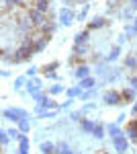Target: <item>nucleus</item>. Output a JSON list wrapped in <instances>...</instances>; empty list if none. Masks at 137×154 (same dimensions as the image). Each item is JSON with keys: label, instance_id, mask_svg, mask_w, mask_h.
<instances>
[{"label": "nucleus", "instance_id": "f03ea898", "mask_svg": "<svg viewBox=\"0 0 137 154\" xmlns=\"http://www.w3.org/2000/svg\"><path fill=\"white\" fill-rule=\"evenodd\" d=\"M111 140H113L115 152L117 154H127V150H129V138L125 136V131H123L121 136H117V138H111Z\"/></svg>", "mask_w": 137, "mask_h": 154}, {"label": "nucleus", "instance_id": "79ce46f5", "mask_svg": "<svg viewBox=\"0 0 137 154\" xmlns=\"http://www.w3.org/2000/svg\"><path fill=\"white\" fill-rule=\"evenodd\" d=\"M70 107H72V99H68V101L61 105V109H70Z\"/></svg>", "mask_w": 137, "mask_h": 154}, {"label": "nucleus", "instance_id": "1a4fd4ad", "mask_svg": "<svg viewBox=\"0 0 137 154\" xmlns=\"http://www.w3.org/2000/svg\"><path fill=\"white\" fill-rule=\"evenodd\" d=\"M88 39H90V29L80 31V33H76V37H74V45H86Z\"/></svg>", "mask_w": 137, "mask_h": 154}, {"label": "nucleus", "instance_id": "cd10ccee", "mask_svg": "<svg viewBox=\"0 0 137 154\" xmlns=\"http://www.w3.org/2000/svg\"><path fill=\"white\" fill-rule=\"evenodd\" d=\"M125 66L131 68V70H137V56H129V58L125 60Z\"/></svg>", "mask_w": 137, "mask_h": 154}, {"label": "nucleus", "instance_id": "b1692460", "mask_svg": "<svg viewBox=\"0 0 137 154\" xmlns=\"http://www.w3.org/2000/svg\"><path fill=\"white\" fill-rule=\"evenodd\" d=\"M84 91H82L80 86H74V88H66V95H68V99H76V97H80Z\"/></svg>", "mask_w": 137, "mask_h": 154}, {"label": "nucleus", "instance_id": "412c9836", "mask_svg": "<svg viewBox=\"0 0 137 154\" xmlns=\"http://www.w3.org/2000/svg\"><path fill=\"white\" fill-rule=\"evenodd\" d=\"M106 134H109L111 138H117V136H121L123 131H121V128H119V123L115 121V123H111V125H106Z\"/></svg>", "mask_w": 137, "mask_h": 154}, {"label": "nucleus", "instance_id": "7c9ffc66", "mask_svg": "<svg viewBox=\"0 0 137 154\" xmlns=\"http://www.w3.org/2000/svg\"><path fill=\"white\" fill-rule=\"evenodd\" d=\"M86 14H88V4H84V6H82V11L76 14V19H78V21H84V19H86Z\"/></svg>", "mask_w": 137, "mask_h": 154}, {"label": "nucleus", "instance_id": "c756f323", "mask_svg": "<svg viewBox=\"0 0 137 154\" xmlns=\"http://www.w3.org/2000/svg\"><path fill=\"white\" fill-rule=\"evenodd\" d=\"M86 51H88V48H86V45H74V56H78V58H82Z\"/></svg>", "mask_w": 137, "mask_h": 154}, {"label": "nucleus", "instance_id": "393cba45", "mask_svg": "<svg viewBox=\"0 0 137 154\" xmlns=\"http://www.w3.org/2000/svg\"><path fill=\"white\" fill-rule=\"evenodd\" d=\"M55 154H76V152H72V150H70V146L66 142H59V144H57Z\"/></svg>", "mask_w": 137, "mask_h": 154}, {"label": "nucleus", "instance_id": "c85d7f7f", "mask_svg": "<svg viewBox=\"0 0 137 154\" xmlns=\"http://www.w3.org/2000/svg\"><path fill=\"white\" fill-rule=\"evenodd\" d=\"M8 142H10V136H8V131L2 130V131H0V144L6 148V146H8Z\"/></svg>", "mask_w": 137, "mask_h": 154}, {"label": "nucleus", "instance_id": "a18cd8bd", "mask_svg": "<svg viewBox=\"0 0 137 154\" xmlns=\"http://www.w3.org/2000/svg\"><path fill=\"white\" fill-rule=\"evenodd\" d=\"M133 29H135V31H137V17H135V19H133Z\"/></svg>", "mask_w": 137, "mask_h": 154}, {"label": "nucleus", "instance_id": "c03bdc74", "mask_svg": "<svg viewBox=\"0 0 137 154\" xmlns=\"http://www.w3.org/2000/svg\"><path fill=\"white\" fill-rule=\"evenodd\" d=\"M125 117H127L125 113H123V115H119V119H117V123H119V125H121V123H123V121H125Z\"/></svg>", "mask_w": 137, "mask_h": 154}, {"label": "nucleus", "instance_id": "a211bd4d", "mask_svg": "<svg viewBox=\"0 0 137 154\" xmlns=\"http://www.w3.org/2000/svg\"><path fill=\"white\" fill-rule=\"evenodd\" d=\"M19 6H23V0H4V12L16 11Z\"/></svg>", "mask_w": 137, "mask_h": 154}, {"label": "nucleus", "instance_id": "58836bf2", "mask_svg": "<svg viewBox=\"0 0 137 154\" xmlns=\"http://www.w3.org/2000/svg\"><path fill=\"white\" fill-rule=\"evenodd\" d=\"M94 107H96V105H94V103H88V105H84V107H82V111L86 113V111H92Z\"/></svg>", "mask_w": 137, "mask_h": 154}, {"label": "nucleus", "instance_id": "423d86ee", "mask_svg": "<svg viewBox=\"0 0 137 154\" xmlns=\"http://www.w3.org/2000/svg\"><path fill=\"white\" fill-rule=\"evenodd\" d=\"M55 109H57V103L51 99V97H47L43 103H37V107H35V113H37V115H41L43 111H55Z\"/></svg>", "mask_w": 137, "mask_h": 154}, {"label": "nucleus", "instance_id": "72a5a7b5", "mask_svg": "<svg viewBox=\"0 0 137 154\" xmlns=\"http://www.w3.org/2000/svg\"><path fill=\"white\" fill-rule=\"evenodd\" d=\"M94 95H96V88H92V91H84V93L80 95V99H84V101H86V99H92Z\"/></svg>", "mask_w": 137, "mask_h": 154}, {"label": "nucleus", "instance_id": "f704fd0d", "mask_svg": "<svg viewBox=\"0 0 137 154\" xmlns=\"http://www.w3.org/2000/svg\"><path fill=\"white\" fill-rule=\"evenodd\" d=\"M135 33H137V31L133 29V25H127V27H125V37H133Z\"/></svg>", "mask_w": 137, "mask_h": 154}, {"label": "nucleus", "instance_id": "9b49d317", "mask_svg": "<svg viewBox=\"0 0 137 154\" xmlns=\"http://www.w3.org/2000/svg\"><path fill=\"white\" fill-rule=\"evenodd\" d=\"M125 136L131 140V142H137V121L135 119L129 121V125H127V130H125Z\"/></svg>", "mask_w": 137, "mask_h": 154}, {"label": "nucleus", "instance_id": "5701e85b", "mask_svg": "<svg viewBox=\"0 0 137 154\" xmlns=\"http://www.w3.org/2000/svg\"><path fill=\"white\" fill-rule=\"evenodd\" d=\"M121 56V45H115L111 51H109V56H106V64H111V62H115V60Z\"/></svg>", "mask_w": 137, "mask_h": 154}, {"label": "nucleus", "instance_id": "ea45409f", "mask_svg": "<svg viewBox=\"0 0 137 154\" xmlns=\"http://www.w3.org/2000/svg\"><path fill=\"white\" fill-rule=\"evenodd\" d=\"M129 84H131L133 88H137V76H135V74H133V76L129 78Z\"/></svg>", "mask_w": 137, "mask_h": 154}, {"label": "nucleus", "instance_id": "f8f14e48", "mask_svg": "<svg viewBox=\"0 0 137 154\" xmlns=\"http://www.w3.org/2000/svg\"><path fill=\"white\" fill-rule=\"evenodd\" d=\"M41 86H43V82L39 78H33L27 82V91H29V95H35V93H41Z\"/></svg>", "mask_w": 137, "mask_h": 154}, {"label": "nucleus", "instance_id": "09e8293b", "mask_svg": "<svg viewBox=\"0 0 137 154\" xmlns=\"http://www.w3.org/2000/svg\"><path fill=\"white\" fill-rule=\"evenodd\" d=\"M133 119H135V121H137V117H133Z\"/></svg>", "mask_w": 137, "mask_h": 154}, {"label": "nucleus", "instance_id": "a19ab883", "mask_svg": "<svg viewBox=\"0 0 137 154\" xmlns=\"http://www.w3.org/2000/svg\"><path fill=\"white\" fill-rule=\"evenodd\" d=\"M123 17H125V19H131V8H125V11H123Z\"/></svg>", "mask_w": 137, "mask_h": 154}, {"label": "nucleus", "instance_id": "6e6552de", "mask_svg": "<svg viewBox=\"0 0 137 154\" xmlns=\"http://www.w3.org/2000/svg\"><path fill=\"white\" fill-rule=\"evenodd\" d=\"M57 68H59V62H51V64L43 66L41 70H43V76H45V78H57V74H55Z\"/></svg>", "mask_w": 137, "mask_h": 154}, {"label": "nucleus", "instance_id": "f3484780", "mask_svg": "<svg viewBox=\"0 0 137 154\" xmlns=\"http://www.w3.org/2000/svg\"><path fill=\"white\" fill-rule=\"evenodd\" d=\"M103 27H106V19L104 17H94L90 21V25H88V29H103Z\"/></svg>", "mask_w": 137, "mask_h": 154}, {"label": "nucleus", "instance_id": "473e14b6", "mask_svg": "<svg viewBox=\"0 0 137 154\" xmlns=\"http://www.w3.org/2000/svg\"><path fill=\"white\" fill-rule=\"evenodd\" d=\"M70 119H72V121H78V119H84V111H74V113H72V115H70Z\"/></svg>", "mask_w": 137, "mask_h": 154}, {"label": "nucleus", "instance_id": "9d476101", "mask_svg": "<svg viewBox=\"0 0 137 154\" xmlns=\"http://www.w3.org/2000/svg\"><path fill=\"white\" fill-rule=\"evenodd\" d=\"M74 76H76L78 80H84V78H88V76H90V68H88L86 64H80V66H76Z\"/></svg>", "mask_w": 137, "mask_h": 154}, {"label": "nucleus", "instance_id": "39448f33", "mask_svg": "<svg viewBox=\"0 0 137 154\" xmlns=\"http://www.w3.org/2000/svg\"><path fill=\"white\" fill-rule=\"evenodd\" d=\"M29 19H31V25H33L35 29H41L43 27V23H45L47 19H45V12H39V11H35V8H29Z\"/></svg>", "mask_w": 137, "mask_h": 154}, {"label": "nucleus", "instance_id": "4c0bfd02", "mask_svg": "<svg viewBox=\"0 0 137 154\" xmlns=\"http://www.w3.org/2000/svg\"><path fill=\"white\" fill-rule=\"evenodd\" d=\"M25 78H16V80H14V88H21V86H25Z\"/></svg>", "mask_w": 137, "mask_h": 154}, {"label": "nucleus", "instance_id": "bb28decb", "mask_svg": "<svg viewBox=\"0 0 137 154\" xmlns=\"http://www.w3.org/2000/svg\"><path fill=\"white\" fill-rule=\"evenodd\" d=\"M64 93V86L61 84H53V86H49V97H57Z\"/></svg>", "mask_w": 137, "mask_h": 154}, {"label": "nucleus", "instance_id": "20e7f679", "mask_svg": "<svg viewBox=\"0 0 137 154\" xmlns=\"http://www.w3.org/2000/svg\"><path fill=\"white\" fill-rule=\"evenodd\" d=\"M74 19H76V14H74V11H72L70 6H64L61 11L57 12V23L59 25H66V27H68V25H72Z\"/></svg>", "mask_w": 137, "mask_h": 154}, {"label": "nucleus", "instance_id": "4be33fe9", "mask_svg": "<svg viewBox=\"0 0 137 154\" xmlns=\"http://www.w3.org/2000/svg\"><path fill=\"white\" fill-rule=\"evenodd\" d=\"M121 97H123V103H129V101H133V99H135V88H133V86L125 88V91L121 93Z\"/></svg>", "mask_w": 137, "mask_h": 154}, {"label": "nucleus", "instance_id": "c9c22d12", "mask_svg": "<svg viewBox=\"0 0 137 154\" xmlns=\"http://www.w3.org/2000/svg\"><path fill=\"white\" fill-rule=\"evenodd\" d=\"M37 68H35V66H31V68H29V70H27V76H29V78H35V76H37Z\"/></svg>", "mask_w": 137, "mask_h": 154}, {"label": "nucleus", "instance_id": "e433bc0d", "mask_svg": "<svg viewBox=\"0 0 137 154\" xmlns=\"http://www.w3.org/2000/svg\"><path fill=\"white\" fill-rule=\"evenodd\" d=\"M6 131H8V136L12 140H19V136H21V131H16V130H6Z\"/></svg>", "mask_w": 137, "mask_h": 154}, {"label": "nucleus", "instance_id": "ddd939ff", "mask_svg": "<svg viewBox=\"0 0 137 154\" xmlns=\"http://www.w3.org/2000/svg\"><path fill=\"white\" fill-rule=\"evenodd\" d=\"M55 29H57V25H55V23H51V21H45V23H43V27L39 29V33H41V35L51 37L53 33H55Z\"/></svg>", "mask_w": 137, "mask_h": 154}, {"label": "nucleus", "instance_id": "4468645a", "mask_svg": "<svg viewBox=\"0 0 137 154\" xmlns=\"http://www.w3.org/2000/svg\"><path fill=\"white\" fill-rule=\"evenodd\" d=\"M31 8H35V11H39V12H45L51 8V4H49V0H33V6Z\"/></svg>", "mask_w": 137, "mask_h": 154}, {"label": "nucleus", "instance_id": "a878e982", "mask_svg": "<svg viewBox=\"0 0 137 154\" xmlns=\"http://www.w3.org/2000/svg\"><path fill=\"white\" fill-rule=\"evenodd\" d=\"M16 125H19V131H21V134H27V131L31 130V123H29V119H21Z\"/></svg>", "mask_w": 137, "mask_h": 154}, {"label": "nucleus", "instance_id": "8fccbe9b", "mask_svg": "<svg viewBox=\"0 0 137 154\" xmlns=\"http://www.w3.org/2000/svg\"><path fill=\"white\" fill-rule=\"evenodd\" d=\"M74 2H76V0H74Z\"/></svg>", "mask_w": 137, "mask_h": 154}, {"label": "nucleus", "instance_id": "37998d69", "mask_svg": "<svg viewBox=\"0 0 137 154\" xmlns=\"http://www.w3.org/2000/svg\"><path fill=\"white\" fill-rule=\"evenodd\" d=\"M131 115H133V117H137V101H135V105L131 107Z\"/></svg>", "mask_w": 137, "mask_h": 154}, {"label": "nucleus", "instance_id": "aec40b11", "mask_svg": "<svg viewBox=\"0 0 137 154\" xmlns=\"http://www.w3.org/2000/svg\"><path fill=\"white\" fill-rule=\"evenodd\" d=\"M104 131H106L104 123H103V121H96V128H94V131H92V136H94L96 140H103V138H104Z\"/></svg>", "mask_w": 137, "mask_h": 154}, {"label": "nucleus", "instance_id": "6ab92c4d", "mask_svg": "<svg viewBox=\"0 0 137 154\" xmlns=\"http://www.w3.org/2000/svg\"><path fill=\"white\" fill-rule=\"evenodd\" d=\"M78 86H80L82 91H92V88L96 86V80H94L92 76H88V78H84V80H80V84H78Z\"/></svg>", "mask_w": 137, "mask_h": 154}, {"label": "nucleus", "instance_id": "2f4dec72", "mask_svg": "<svg viewBox=\"0 0 137 154\" xmlns=\"http://www.w3.org/2000/svg\"><path fill=\"white\" fill-rule=\"evenodd\" d=\"M31 97H33V101H35V103H43V101L47 99L45 93H35V95H31Z\"/></svg>", "mask_w": 137, "mask_h": 154}, {"label": "nucleus", "instance_id": "f257e3e1", "mask_svg": "<svg viewBox=\"0 0 137 154\" xmlns=\"http://www.w3.org/2000/svg\"><path fill=\"white\" fill-rule=\"evenodd\" d=\"M2 115H4V119H8L12 123H19L21 119H29V113L25 109H19V107H6L2 111Z\"/></svg>", "mask_w": 137, "mask_h": 154}, {"label": "nucleus", "instance_id": "0eeeda50", "mask_svg": "<svg viewBox=\"0 0 137 154\" xmlns=\"http://www.w3.org/2000/svg\"><path fill=\"white\" fill-rule=\"evenodd\" d=\"M47 43H49V37L47 35H39L33 37V48H35V54H39V51H43V49L47 48Z\"/></svg>", "mask_w": 137, "mask_h": 154}, {"label": "nucleus", "instance_id": "dca6fc26", "mask_svg": "<svg viewBox=\"0 0 137 154\" xmlns=\"http://www.w3.org/2000/svg\"><path fill=\"white\" fill-rule=\"evenodd\" d=\"M39 150H41V154H55L57 144H53V142H41Z\"/></svg>", "mask_w": 137, "mask_h": 154}, {"label": "nucleus", "instance_id": "49530a36", "mask_svg": "<svg viewBox=\"0 0 137 154\" xmlns=\"http://www.w3.org/2000/svg\"><path fill=\"white\" fill-rule=\"evenodd\" d=\"M129 2H133V6H131V8H137V0H129Z\"/></svg>", "mask_w": 137, "mask_h": 154}, {"label": "nucleus", "instance_id": "2eb2a0df", "mask_svg": "<svg viewBox=\"0 0 137 154\" xmlns=\"http://www.w3.org/2000/svg\"><path fill=\"white\" fill-rule=\"evenodd\" d=\"M80 128H82L84 134H92L94 128H96V121H94V119H82V121H80Z\"/></svg>", "mask_w": 137, "mask_h": 154}, {"label": "nucleus", "instance_id": "de8ad7c7", "mask_svg": "<svg viewBox=\"0 0 137 154\" xmlns=\"http://www.w3.org/2000/svg\"><path fill=\"white\" fill-rule=\"evenodd\" d=\"M98 154H109V152H98Z\"/></svg>", "mask_w": 137, "mask_h": 154}, {"label": "nucleus", "instance_id": "7ed1b4c3", "mask_svg": "<svg viewBox=\"0 0 137 154\" xmlns=\"http://www.w3.org/2000/svg\"><path fill=\"white\" fill-rule=\"evenodd\" d=\"M121 103H123V97H121V93H119V91L111 88V91H106V93H104V105L119 107Z\"/></svg>", "mask_w": 137, "mask_h": 154}]
</instances>
